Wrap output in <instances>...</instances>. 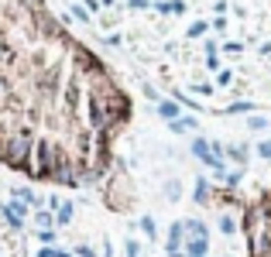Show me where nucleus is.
Returning a JSON list of instances; mask_svg holds the SVG:
<instances>
[{
	"label": "nucleus",
	"instance_id": "obj_14",
	"mask_svg": "<svg viewBox=\"0 0 271 257\" xmlns=\"http://www.w3.org/2000/svg\"><path fill=\"white\" fill-rule=\"evenodd\" d=\"M251 110H254V103H251V100H240V103L227 107V113H251Z\"/></svg>",
	"mask_w": 271,
	"mask_h": 257
},
{
	"label": "nucleus",
	"instance_id": "obj_10",
	"mask_svg": "<svg viewBox=\"0 0 271 257\" xmlns=\"http://www.w3.org/2000/svg\"><path fill=\"white\" fill-rule=\"evenodd\" d=\"M35 223H38L41 230H52V223H55V213H52V209H38V213H35Z\"/></svg>",
	"mask_w": 271,
	"mask_h": 257
},
{
	"label": "nucleus",
	"instance_id": "obj_15",
	"mask_svg": "<svg viewBox=\"0 0 271 257\" xmlns=\"http://www.w3.org/2000/svg\"><path fill=\"white\" fill-rule=\"evenodd\" d=\"M38 240H41L45 247H52V244H55V230H38Z\"/></svg>",
	"mask_w": 271,
	"mask_h": 257
},
{
	"label": "nucleus",
	"instance_id": "obj_11",
	"mask_svg": "<svg viewBox=\"0 0 271 257\" xmlns=\"http://www.w3.org/2000/svg\"><path fill=\"white\" fill-rule=\"evenodd\" d=\"M223 151H227V154H230L237 165H247V147H240V144H230V147H223Z\"/></svg>",
	"mask_w": 271,
	"mask_h": 257
},
{
	"label": "nucleus",
	"instance_id": "obj_2",
	"mask_svg": "<svg viewBox=\"0 0 271 257\" xmlns=\"http://www.w3.org/2000/svg\"><path fill=\"white\" fill-rule=\"evenodd\" d=\"M182 247H186V223H172L168 240H165V254H179Z\"/></svg>",
	"mask_w": 271,
	"mask_h": 257
},
{
	"label": "nucleus",
	"instance_id": "obj_16",
	"mask_svg": "<svg viewBox=\"0 0 271 257\" xmlns=\"http://www.w3.org/2000/svg\"><path fill=\"white\" fill-rule=\"evenodd\" d=\"M247 127H251V130H265V127H268V117H251V120H247Z\"/></svg>",
	"mask_w": 271,
	"mask_h": 257
},
{
	"label": "nucleus",
	"instance_id": "obj_1",
	"mask_svg": "<svg viewBox=\"0 0 271 257\" xmlns=\"http://www.w3.org/2000/svg\"><path fill=\"white\" fill-rule=\"evenodd\" d=\"M244 240H247V257H271V189L251 206H244Z\"/></svg>",
	"mask_w": 271,
	"mask_h": 257
},
{
	"label": "nucleus",
	"instance_id": "obj_20",
	"mask_svg": "<svg viewBox=\"0 0 271 257\" xmlns=\"http://www.w3.org/2000/svg\"><path fill=\"white\" fill-rule=\"evenodd\" d=\"M76 257H96V251L86 247V244H79V247H76Z\"/></svg>",
	"mask_w": 271,
	"mask_h": 257
},
{
	"label": "nucleus",
	"instance_id": "obj_5",
	"mask_svg": "<svg viewBox=\"0 0 271 257\" xmlns=\"http://www.w3.org/2000/svg\"><path fill=\"white\" fill-rule=\"evenodd\" d=\"M186 233L196 237V240H209V230H206L203 220H186Z\"/></svg>",
	"mask_w": 271,
	"mask_h": 257
},
{
	"label": "nucleus",
	"instance_id": "obj_4",
	"mask_svg": "<svg viewBox=\"0 0 271 257\" xmlns=\"http://www.w3.org/2000/svg\"><path fill=\"white\" fill-rule=\"evenodd\" d=\"M158 117H165L168 124L179 120V117H182V113H179V103H175V100H161V103H158Z\"/></svg>",
	"mask_w": 271,
	"mask_h": 257
},
{
	"label": "nucleus",
	"instance_id": "obj_22",
	"mask_svg": "<svg viewBox=\"0 0 271 257\" xmlns=\"http://www.w3.org/2000/svg\"><path fill=\"white\" fill-rule=\"evenodd\" d=\"M124 251H127V257H137V254H141V247H137V240H127V244H124Z\"/></svg>",
	"mask_w": 271,
	"mask_h": 257
},
{
	"label": "nucleus",
	"instance_id": "obj_18",
	"mask_svg": "<svg viewBox=\"0 0 271 257\" xmlns=\"http://www.w3.org/2000/svg\"><path fill=\"white\" fill-rule=\"evenodd\" d=\"M230 79H233V72H230V69H223V72H216V82H220V86H230Z\"/></svg>",
	"mask_w": 271,
	"mask_h": 257
},
{
	"label": "nucleus",
	"instance_id": "obj_25",
	"mask_svg": "<svg viewBox=\"0 0 271 257\" xmlns=\"http://www.w3.org/2000/svg\"><path fill=\"white\" fill-rule=\"evenodd\" d=\"M52 257H76V254H69V251H62V247H52Z\"/></svg>",
	"mask_w": 271,
	"mask_h": 257
},
{
	"label": "nucleus",
	"instance_id": "obj_12",
	"mask_svg": "<svg viewBox=\"0 0 271 257\" xmlns=\"http://www.w3.org/2000/svg\"><path fill=\"white\" fill-rule=\"evenodd\" d=\"M220 233H227V237H230V233H237V220H233L230 213H223V216H220Z\"/></svg>",
	"mask_w": 271,
	"mask_h": 257
},
{
	"label": "nucleus",
	"instance_id": "obj_3",
	"mask_svg": "<svg viewBox=\"0 0 271 257\" xmlns=\"http://www.w3.org/2000/svg\"><path fill=\"white\" fill-rule=\"evenodd\" d=\"M182 251H186V257H206V254H209V240H196V237H189Z\"/></svg>",
	"mask_w": 271,
	"mask_h": 257
},
{
	"label": "nucleus",
	"instance_id": "obj_7",
	"mask_svg": "<svg viewBox=\"0 0 271 257\" xmlns=\"http://www.w3.org/2000/svg\"><path fill=\"white\" fill-rule=\"evenodd\" d=\"M172 134H186V130H196V117H179V120H172L168 124Z\"/></svg>",
	"mask_w": 271,
	"mask_h": 257
},
{
	"label": "nucleus",
	"instance_id": "obj_13",
	"mask_svg": "<svg viewBox=\"0 0 271 257\" xmlns=\"http://www.w3.org/2000/svg\"><path fill=\"white\" fill-rule=\"evenodd\" d=\"M158 10H161V14H182V10H186V3H182V0H168V3H161Z\"/></svg>",
	"mask_w": 271,
	"mask_h": 257
},
{
	"label": "nucleus",
	"instance_id": "obj_17",
	"mask_svg": "<svg viewBox=\"0 0 271 257\" xmlns=\"http://www.w3.org/2000/svg\"><path fill=\"white\" fill-rule=\"evenodd\" d=\"M165 192H168V199L175 202V199L182 195V185H179V182H168V185H165Z\"/></svg>",
	"mask_w": 271,
	"mask_h": 257
},
{
	"label": "nucleus",
	"instance_id": "obj_6",
	"mask_svg": "<svg viewBox=\"0 0 271 257\" xmlns=\"http://www.w3.org/2000/svg\"><path fill=\"white\" fill-rule=\"evenodd\" d=\"M72 213H76V206H72V202H62V206L55 209V226H69V223H72Z\"/></svg>",
	"mask_w": 271,
	"mask_h": 257
},
{
	"label": "nucleus",
	"instance_id": "obj_9",
	"mask_svg": "<svg viewBox=\"0 0 271 257\" xmlns=\"http://www.w3.org/2000/svg\"><path fill=\"white\" fill-rule=\"evenodd\" d=\"M137 226H141V233H144L148 240H158V226H155V220H151V216H141V220H137Z\"/></svg>",
	"mask_w": 271,
	"mask_h": 257
},
{
	"label": "nucleus",
	"instance_id": "obj_24",
	"mask_svg": "<svg viewBox=\"0 0 271 257\" xmlns=\"http://www.w3.org/2000/svg\"><path fill=\"white\" fill-rule=\"evenodd\" d=\"M72 17H79V21H89V14H86L82 7H72Z\"/></svg>",
	"mask_w": 271,
	"mask_h": 257
},
{
	"label": "nucleus",
	"instance_id": "obj_8",
	"mask_svg": "<svg viewBox=\"0 0 271 257\" xmlns=\"http://www.w3.org/2000/svg\"><path fill=\"white\" fill-rule=\"evenodd\" d=\"M193 199H196L199 206H206V202H209V182H206V179H196V189H193Z\"/></svg>",
	"mask_w": 271,
	"mask_h": 257
},
{
	"label": "nucleus",
	"instance_id": "obj_19",
	"mask_svg": "<svg viewBox=\"0 0 271 257\" xmlns=\"http://www.w3.org/2000/svg\"><path fill=\"white\" fill-rule=\"evenodd\" d=\"M206 31V21H196V24H193V28H189V38H199V35H203Z\"/></svg>",
	"mask_w": 271,
	"mask_h": 257
},
{
	"label": "nucleus",
	"instance_id": "obj_23",
	"mask_svg": "<svg viewBox=\"0 0 271 257\" xmlns=\"http://www.w3.org/2000/svg\"><path fill=\"white\" fill-rule=\"evenodd\" d=\"M193 89H196V93H199V96H209V93H213V86H206V82H196V86H193Z\"/></svg>",
	"mask_w": 271,
	"mask_h": 257
},
{
	"label": "nucleus",
	"instance_id": "obj_21",
	"mask_svg": "<svg viewBox=\"0 0 271 257\" xmlns=\"http://www.w3.org/2000/svg\"><path fill=\"white\" fill-rule=\"evenodd\" d=\"M258 154H261V158H268V161H271V141H261V144H258Z\"/></svg>",
	"mask_w": 271,
	"mask_h": 257
},
{
	"label": "nucleus",
	"instance_id": "obj_26",
	"mask_svg": "<svg viewBox=\"0 0 271 257\" xmlns=\"http://www.w3.org/2000/svg\"><path fill=\"white\" fill-rule=\"evenodd\" d=\"M165 257H186V251H179V254H165Z\"/></svg>",
	"mask_w": 271,
	"mask_h": 257
}]
</instances>
